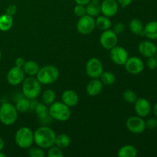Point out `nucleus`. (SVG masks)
<instances>
[{
  "label": "nucleus",
  "mask_w": 157,
  "mask_h": 157,
  "mask_svg": "<svg viewBox=\"0 0 157 157\" xmlns=\"http://www.w3.org/2000/svg\"><path fill=\"white\" fill-rule=\"evenodd\" d=\"M55 98H56V95H55V91L52 89H48V90H44L41 96L42 102L47 106H50L51 104H53L55 101Z\"/></svg>",
  "instance_id": "obj_29"
},
{
  "label": "nucleus",
  "mask_w": 157,
  "mask_h": 157,
  "mask_svg": "<svg viewBox=\"0 0 157 157\" xmlns=\"http://www.w3.org/2000/svg\"><path fill=\"white\" fill-rule=\"evenodd\" d=\"M96 28L94 17L85 15L81 17L77 22V30L81 35H89Z\"/></svg>",
  "instance_id": "obj_7"
},
{
  "label": "nucleus",
  "mask_w": 157,
  "mask_h": 157,
  "mask_svg": "<svg viewBox=\"0 0 157 157\" xmlns=\"http://www.w3.org/2000/svg\"><path fill=\"white\" fill-rule=\"evenodd\" d=\"M147 66L148 68L154 70L157 67V59L155 56L150 57L147 59Z\"/></svg>",
  "instance_id": "obj_35"
},
{
  "label": "nucleus",
  "mask_w": 157,
  "mask_h": 157,
  "mask_svg": "<svg viewBox=\"0 0 157 157\" xmlns=\"http://www.w3.org/2000/svg\"><path fill=\"white\" fill-rule=\"evenodd\" d=\"M124 65L126 71L131 75H139L144 70V61L138 57L128 58Z\"/></svg>",
  "instance_id": "obj_11"
},
{
  "label": "nucleus",
  "mask_w": 157,
  "mask_h": 157,
  "mask_svg": "<svg viewBox=\"0 0 157 157\" xmlns=\"http://www.w3.org/2000/svg\"><path fill=\"white\" fill-rule=\"evenodd\" d=\"M110 51V59L114 64L118 65H124L128 59L129 55L127 51L121 46L116 45Z\"/></svg>",
  "instance_id": "obj_13"
},
{
  "label": "nucleus",
  "mask_w": 157,
  "mask_h": 157,
  "mask_svg": "<svg viewBox=\"0 0 157 157\" xmlns=\"http://www.w3.org/2000/svg\"><path fill=\"white\" fill-rule=\"evenodd\" d=\"M71 144V139L65 133H60L56 135L55 141V145L60 147L61 149L67 148Z\"/></svg>",
  "instance_id": "obj_27"
},
{
  "label": "nucleus",
  "mask_w": 157,
  "mask_h": 157,
  "mask_svg": "<svg viewBox=\"0 0 157 157\" xmlns=\"http://www.w3.org/2000/svg\"><path fill=\"white\" fill-rule=\"evenodd\" d=\"M59 77V71L54 65H45L39 69L36 75L37 79L41 84H53Z\"/></svg>",
  "instance_id": "obj_4"
},
{
  "label": "nucleus",
  "mask_w": 157,
  "mask_h": 157,
  "mask_svg": "<svg viewBox=\"0 0 157 157\" xmlns=\"http://www.w3.org/2000/svg\"><path fill=\"white\" fill-rule=\"evenodd\" d=\"M35 112L38 117L39 123L42 126H48L52 122L53 118L49 115L48 106L44 103H38L35 107Z\"/></svg>",
  "instance_id": "obj_14"
},
{
  "label": "nucleus",
  "mask_w": 157,
  "mask_h": 157,
  "mask_svg": "<svg viewBox=\"0 0 157 157\" xmlns=\"http://www.w3.org/2000/svg\"><path fill=\"white\" fill-rule=\"evenodd\" d=\"M17 12V7L15 5H10V6H8V8L6 9V13L8 15H11V16H14V15L16 14Z\"/></svg>",
  "instance_id": "obj_38"
},
{
  "label": "nucleus",
  "mask_w": 157,
  "mask_h": 157,
  "mask_svg": "<svg viewBox=\"0 0 157 157\" xmlns=\"http://www.w3.org/2000/svg\"><path fill=\"white\" fill-rule=\"evenodd\" d=\"M117 2L119 4H121L122 7L124 8L130 6L132 3V2H133V0H117Z\"/></svg>",
  "instance_id": "obj_40"
},
{
  "label": "nucleus",
  "mask_w": 157,
  "mask_h": 157,
  "mask_svg": "<svg viewBox=\"0 0 157 157\" xmlns=\"http://www.w3.org/2000/svg\"><path fill=\"white\" fill-rule=\"evenodd\" d=\"M25 78V74L21 67L17 66L9 69L7 73V81L10 85L17 86L21 84Z\"/></svg>",
  "instance_id": "obj_12"
},
{
  "label": "nucleus",
  "mask_w": 157,
  "mask_h": 157,
  "mask_svg": "<svg viewBox=\"0 0 157 157\" xmlns=\"http://www.w3.org/2000/svg\"><path fill=\"white\" fill-rule=\"evenodd\" d=\"M125 30V25L123 24L122 22H117V24L114 25L113 26V32L117 34V35H119V34L123 33Z\"/></svg>",
  "instance_id": "obj_37"
},
{
  "label": "nucleus",
  "mask_w": 157,
  "mask_h": 157,
  "mask_svg": "<svg viewBox=\"0 0 157 157\" xmlns=\"http://www.w3.org/2000/svg\"><path fill=\"white\" fill-rule=\"evenodd\" d=\"M138 51L145 58H150L156 55L157 46L151 41H144L140 43Z\"/></svg>",
  "instance_id": "obj_17"
},
{
  "label": "nucleus",
  "mask_w": 157,
  "mask_h": 157,
  "mask_svg": "<svg viewBox=\"0 0 157 157\" xmlns=\"http://www.w3.org/2000/svg\"><path fill=\"white\" fill-rule=\"evenodd\" d=\"M1 58H2V53L1 52H0V61H1Z\"/></svg>",
  "instance_id": "obj_46"
},
{
  "label": "nucleus",
  "mask_w": 157,
  "mask_h": 157,
  "mask_svg": "<svg viewBox=\"0 0 157 157\" xmlns=\"http://www.w3.org/2000/svg\"><path fill=\"white\" fill-rule=\"evenodd\" d=\"M18 110L11 103L5 102L0 106V122L4 125L10 126L18 119Z\"/></svg>",
  "instance_id": "obj_5"
},
{
  "label": "nucleus",
  "mask_w": 157,
  "mask_h": 157,
  "mask_svg": "<svg viewBox=\"0 0 157 157\" xmlns=\"http://www.w3.org/2000/svg\"><path fill=\"white\" fill-rule=\"evenodd\" d=\"M25 74L29 76H36L39 71L40 67L37 62L34 61H25L22 67Z\"/></svg>",
  "instance_id": "obj_22"
},
{
  "label": "nucleus",
  "mask_w": 157,
  "mask_h": 157,
  "mask_svg": "<svg viewBox=\"0 0 157 157\" xmlns=\"http://www.w3.org/2000/svg\"><path fill=\"white\" fill-rule=\"evenodd\" d=\"M118 9L119 6L117 0H104L101 4V12L108 18L114 16Z\"/></svg>",
  "instance_id": "obj_16"
},
{
  "label": "nucleus",
  "mask_w": 157,
  "mask_h": 157,
  "mask_svg": "<svg viewBox=\"0 0 157 157\" xmlns=\"http://www.w3.org/2000/svg\"><path fill=\"white\" fill-rule=\"evenodd\" d=\"M95 24H96V27L98 29L102 31L110 29L111 27V21L110 20V18L105 16V15L98 16L95 20Z\"/></svg>",
  "instance_id": "obj_26"
},
{
  "label": "nucleus",
  "mask_w": 157,
  "mask_h": 157,
  "mask_svg": "<svg viewBox=\"0 0 157 157\" xmlns=\"http://www.w3.org/2000/svg\"><path fill=\"white\" fill-rule=\"evenodd\" d=\"M25 63V61L24 58H23L22 57H18V58H17L16 59H15V65L17 66V67H21V68H22Z\"/></svg>",
  "instance_id": "obj_39"
},
{
  "label": "nucleus",
  "mask_w": 157,
  "mask_h": 157,
  "mask_svg": "<svg viewBox=\"0 0 157 157\" xmlns=\"http://www.w3.org/2000/svg\"><path fill=\"white\" fill-rule=\"evenodd\" d=\"M49 150L48 152V156L49 157H63L64 156V153H63L62 150L60 147H51L50 148H48Z\"/></svg>",
  "instance_id": "obj_33"
},
{
  "label": "nucleus",
  "mask_w": 157,
  "mask_h": 157,
  "mask_svg": "<svg viewBox=\"0 0 157 157\" xmlns=\"http://www.w3.org/2000/svg\"><path fill=\"white\" fill-rule=\"evenodd\" d=\"M30 101L29 98H25L23 94L16 100L15 102V108L19 113H25L30 110Z\"/></svg>",
  "instance_id": "obj_21"
},
{
  "label": "nucleus",
  "mask_w": 157,
  "mask_h": 157,
  "mask_svg": "<svg viewBox=\"0 0 157 157\" xmlns=\"http://www.w3.org/2000/svg\"><path fill=\"white\" fill-rule=\"evenodd\" d=\"M144 36L150 40L157 39V21H151L144 28Z\"/></svg>",
  "instance_id": "obj_20"
},
{
  "label": "nucleus",
  "mask_w": 157,
  "mask_h": 157,
  "mask_svg": "<svg viewBox=\"0 0 157 157\" xmlns=\"http://www.w3.org/2000/svg\"><path fill=\"white\" fill-rule=\"evenodd\" d=\"M38 104V101H37L36 99H32L30 101V110H32V111H35V109L36 107L37 104Z\"/></svg>",
  "instance_id": "obj_41"
},
{
  "label": "nucleus",
  "mask_w": 157,
  "mask_h": 157,
  "mask_svg": "<svg viewBox=\"0 0 157 157\" xmlns=\"http://www.w3.org/2000/svg\"><path fill=\"white\" fill-rule=\"evenodd\" d=\"M134 110L137 116L146 117L151 112V104L145 98H137L134 103Z\"/></svg>",
  "instance_id": "obj_15"
},
{
  "label": "nucleus",
  "mask_w": 157,
  "mask_h": 157,
  "mask_svg": "<svg viewBox=\"0 0 157 157\" xmlns=\"http://www.w3.org/2000/svg\"><path fill=\"white\" fill-rule=\"evenodd\" d=\"M100 80H101V81L103 83L104 85L110 86L114 84L115 81H116V78H115V75L112 72L104 71L101 74V77H100Z\"/></svg>",
  "instance_id": "obj_30"
},
{
  "label": "nucleus",
  "mask_w": 157,
  "mask_h": 157,
  "mask_svg": "<svg viewBox=\"0 0 157 157\" xmlns=\"http://www.w3.org/2000/svg\"><path fill=\"white\" fill-rule=\"evenodd\" d=\"M117 35L113 30L107 29L104 31L100 36V43L104 48L110 50L117 44Z\"/></svg>",
  "instance_id": "obj_10"
},
{
  "label": "nucleus",
  "mask_w": 157,
  "mask_h": 157,
  "mask_svg": "<svg viewBox=\"0 0 157 157\" xmlns=\"http://www.w3.org/2000/svg\"><path fill=\"white\" fill-rule=\"evenodd\" d=\"M153 113L155 114V116H156V117L157 118V102L154 104V106H153Z\"/></svg>",
  "instance_id": "obj_44"
},
{
  "label": "nucleus",
  "mask_w": 157,
  "mask_h": 157,
  "mask_svg": "<svg viewBox=\"0 0 157 157\" xmlns=\"http://www.w3.org/2000/svg\"><path fill=\"white\" fill-rule=\"evenodd\" d=\"M146 127H147V128L150 129V130L156 129L157 127V118L151 117L147 120V121H146Z\"/></svg>",
  "instance_id": "obj_36"
},
{
  "label": "nucleus",
  "mask_w": 157,
  "mask_h": 157,
  "mask_svg": "<svg viewBox=\"0 0 157 157\" xmlns=\"http://www.w3.org/2000/svg\"><path fill=\"white\" fill-rule=\"evenodd\" d=\"M61 101L69 107H75L79 101V97L75 90H66L61 95Z\"/></svg>",
  "instance_id": "obj_19"
},
{
  "label": "nucleus",
  "mask_w": 157,
  "mask_h": 157,
  "mask_svg": "<svg viewBox=\"0 0 157 157\" xmlns=\"http://www.w3.org/2000/svg\"><path fill=\"white\" fill-rule=\"evenodd\" d=\"M15 142L20 148L29 149L34 144V132L29 127H21L15 133Z\"/></svg>",
  "instance_id": "obj_6"
},
{
  "label": "nucleus",
  "mask_w": 157,
  "mask_h": 157,
  "mask_svg": "<svg viewBox=\"0 0 157 157\" xmlns=\"http://www.w3.org/2000/svg\"><path fill=\"white\" fill-rule=\"evenodd\" d=\"M22 94L29 100L36 99L41 91V84L35 76H29L23 81Z\"/></svg>",
  "instance_id": "obj_2"
},
{
  "label": "nucleus",
  "mask_w": 157,
  "mask_h": 157,
  "mask_svg": "<svg viewBox=\"0 0 157 157\" xmlns=\"http://www.w3.org/2000/svg\"><path fill=\"white\" fill-rule=\"evenodd\" d=\"M117 156L119 157H136L137 156V150L132 145H124L119 149Z\"/></svg>",
  "instance_id": "obj_23"
},
{
  "label": "nucleus",
  "mask_w": 157,
  "mask_h": 157,
  "mask_svg": "<svg viewBox=\"0 0 157 157\" xmlns=\"http://www.w3.org/2000/svg\"><path fill=\"white\" fill-rule=\"evenodd\" d=\"M76 4L82 5V6H87L91 0H75Z\"/></svg>",
  "instance_id": "obj_42"
},
{
  "label": "nucleus",
  "mask_w": 157,
  "mask_h": 157,
  "mask_svg": "<svg viewBox=\"0 0 157 157\" xmlns=\"http://www.w3.org/2000/svg\"><path fill=\"white\" fill-rule=\"evenodd\" d=\"M55 131L48 126H41L34 132V143L42 149H48L55 145Z\"/></svg>",
  "instance_id": "obj_1"
},
{
  "label": "nucleus",
  "mask_w": 157,
  "mask_h": 157,
  "mask_svg": "<svg viewBox=\"0 0 157 157\" xmlns=\"http://www.w3.org/2000/svg\"><path fill=\"white\" fill-rule=\"evenodd\" d=\"M0 157H6V153H2V151H0Z\"/></svg>",
  "instance_id": "obj_45"
},
{
  "label": "nucleus",
  "mask_w": 157,
  "mask_h": 157,
  "mask_svg": "<svg viewBox=\"0 0 157 157\" xmlns=\"http://www.w3.org/2000/svg\"><path fill=\"white\" fill-rule=\"evenodd\" d=\"M86 73L90 78H100L104 72V67L101 60L97 58H91L86 64Z\"/></svg>",
  "instance_id": "obj_9"
},
{
  "label": "nucleus",
  "mask_w": 157,
  "mask_h": 157,
  "mask_svg": "<svg viewBox=\"0 0 157 157\" xmlns=\"http://www.w3.org/2000/svg\"><path fill=\"white\" fill-rule=\"evenodd\" d=\"M123 98H124V101L128 104H134L135 101L137 100V95L133 90L128 89L124 92Z\"/></svg>",
  "instance_id": "obj_31"
},
{
  "label": "nucleus",
  "mask_w": 157,
  "mask_h": 157,
  "mask_svg": "<svg viewBox=\"0 0 157 157\" xmlns=\"http://www.w3.org/2000/svg\"><path fill=\"white\" fill-rule=\"evenodd\" d=\"M86 12H87V15L90 16H98L101 13V4L100 2H94L90 1L86 6Z\"/></svg>",
  "instance_id": "obj_28"
},
{
  "label": "nucleus",
  "mask_w": 157,
  "mask_h": 157,
  "mask_svg": "<svg viewBox=\"0 0 157 157\" xmlns=\"http://www.w3.org/2000/svg\"><path fill=\"white\" fill-rule=\"evenodd\" d=\"M74 12H75V15L78 16V18L84 16V15H87V12H86V7L85 6H82V5H76V6L74 9Z\"/></svg>",
  "instance_id": "obj_34"
},
{
  "label": "nucleus",
  "mask_w": 157,
  "mask_h": 157,
  "mask_svg": "<svg viewBox=\"0 0 157 157\" xmlns=\"http://www.w3.org/2000/svg\"><path fill=\"white\" fill-rule=\"evenodd\" d=\"M5 147V142L2 138L0 136V151H2V150Z\"/></svg>",
  "instance_id": "obj_43"
},
{
  "label": "nucleus",
  "mask_w": 157,
  "mask_h": 157,
  "mask_svg": "<svg viewBox=\"0 0 157 157\" xmlns=\"http://www.w3.org/2000/svg\"><path fill=\"white\" fill-rule=\"evenodd\" d=\"M127 130L134 134H141L147 129L146 121L139 116H132L126 121Z\"/></svg>",
  "instance_id": "obj_8"
},
{
  "label": "nucleus",
  "mask_w": 157,
  "mask_h": 157,
  "mask_svg": "<svg viewBox=\"0 0 157 157\" xmlns=\"http://www.w3.org/2000/svg\"><path fill=\"white\" fill-rule=\"evenodd\" d=\"M28 154L31 157H44L45 156L44 150L41 147H32L29 150Z\"/></svg>",
  "instance_id": "obj_32"
},
{
  "label": "nucleus",
  "mask_w": 157,
  "mask_h": 157,
  "mask_svg": "<svg viewBox=\"0 0 157 157\" xmlns=\"http://www.w3.org/2000/svg\"><path fill=\"white\" fill-rule=\"evenodd\" d=\"M144 25L143 22L137 18L132 19L129 24V29H130V32L136 35H144Z\"/></svg>",
  "instance_id": "obj_25"
},
{
  "label": "nucleus",
  "mask_w": 157,
  "mask_h": 157,
  "mask_svg": "<svg viewBox=\"0 0 157 157\" xmlns=\"http://www.w3.org/2000/svg\"><path fill=\"white\" fill-rule=\"evenodd\" d=\"M13 25V18L11 15L5 13L0 15V31L8 32Z\"/></svg>",
  "instance_id": "obj_24"
},
{
  "label": "nucleus",
  "mask_w": 157,
  "mask_h": 157,
  "mask_svg": "<svg viewBox=\"0 0 157 157\" xmlns=\"http://www.w3.org/2000/svg\"><path fill=\"white\" fill-rule=\"evenodd\" d=\"M48 112L49 115L53 118V120L60 122L68 121L71 116L70 107L64 104L62 101H57L51 104L48 108Z\"/></svg>",
  "instance_id": "obj_3"
},
{
  "label": "nucleus",
  "mask_w": 157,
  "mask_h": 157,
  "mask_svg": "<svg viewBox=\"0 0 157 157\" xmlns=\"http://www.w3.org/2000/svg\"><path fill=\"white\" fill-rule=\"evenodd\" d=\"M155 57H156V59H157V52H156V55H155Z\"/></svg>",
  "instance_id": "obj_47"
},
{
  "label": "nucleus",
  "mask_w": 157,
  "mask_h": 157,
  "mask_svg": "<svg viewBox=\"0 0 157 157\" xmlns=\"http://www.w3.org/2000/svg\"><path fill=\"white\" fill-rule=\"evenodd\" d=\"M103 83L98 78H92L86 87L87 94L90 97H95L101 93L103 90Z\"/></svg>",
  "instance_id": "obj_18"
}]
</instances>
